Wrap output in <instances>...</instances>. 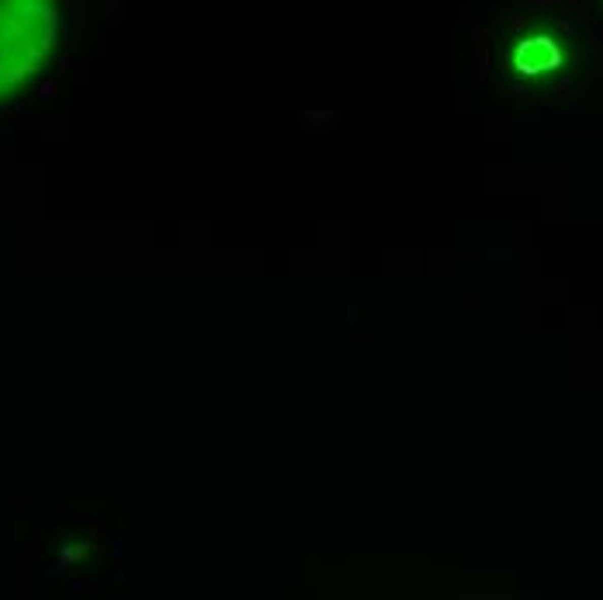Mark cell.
I'll return each mask as SVG.
<instances>
[{
  "label": "cell",
  "mask_w": 603,
  "mask_h": 600,
  "mask_svg": "<svg viewBox=\"0 0 603 600\" xmlns=\"http://www.w3.org/2000/svg\"><path fill=\"white\" fill-rule=\"evenodd\" d=\"M59 14L42 0H0V101L18 94L56 49Z\"/></svg>",
  "instance_id": "1"
}]
</instances>
